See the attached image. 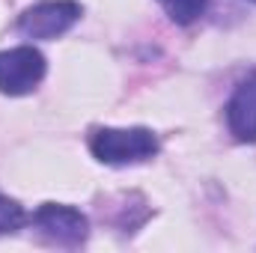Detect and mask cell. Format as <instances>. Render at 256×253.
<instances>
[{"mask_svg":"<svg viewBox=\"0 0 256 253\" xmlns=\"http://www.w3.org/2000/svg\"><path fill=\"white\" fill-rule=\"evenodd\" d=\"M90 149L102 164L122 167L158 155L161 143L149 128H98L90 140Z\"/></svg>","mask_w":256,"mask_h":253,"instance_id":"6da1fadb","label":"cell"},{"mask_svg":"<svg viewBox=\"0 0 256 253\" xmlns=\"http://www.w3.org/2000/svg\"><path fill=\"white\" fill-rule=\"evenodd\" d=\"M84 15L78 0H42L18 15V33L27 39H57L68 33Z\"/></svg>","mask_w":256,"mask_h":253,"instance_id":"7a4b0ae2","label":"cell"},{"mask_svg":"<svg viewBox=\"0 0 256 253\" xmlns=\"http://www.w3.org/2000/svg\"><path fill=\"white\" fill-rule=\"evenodd\" d=\"M45 57L33 45L0 51V92L3 96H27L45 78Z\"/></svg>","mask_w":256,"mask_h":253,"instance_id":"3957f363","label":"cell"},{"mask_svg":"<svg viewBox=\"0 0 256 253\" xmlns=\"http://www.w3.org/2000/svg\"><path fill=\"white\" fill-rule=\"evenodd\" d=\"M33 224L57 244L74 248L80 242H86L90 236V220L84 212H78L74 206L66 202H45L33 212Z\"/></svg>","mask_w":256,"mask_h":253,"instance_id":"277c9868","label":"cell"},{"mask_svg":"<svg viewBox=\"0 0 256 253\" xmlns=\"http://www.w3.org/2000/svg\"><path fill=\"white\" fill-rule=\"evenodd\" d=\"M226 126L238 143H256V72L236 86L226 102Z\"/></svg>","mask_w":256,"mask_h":253,"instance_id":"5b68a950","label":"cell"},{"mask_svg":"<svg viewBox=\"0 0 256 253\" xmlns=\"http://www.w3.org/2000/svg\"><path fill=\"white\" fill-rule=\"evenodd\" d=\"M158 3L167 9V15L176 24H191V21H196L206 12V6H208V0H158Z\"/></svg>","mask_w":256,"mask_h":253,"instance_id":"8992f818","label":"cell"},{"mask_svg":"<svg viewBox=\"0 0 256 253\" xmlns=\"http://www.w3.org/2000/svg\"><path fill=\"white\" fill-rule=\"evenodd\" d=\"M21 224H24V208L15 200H9V196L0 194V236L21 230Z\"/></svg>","mask_w":256,"mask_h":253,"instance_id":"52a82bcc","label":"cell"},{"mask_svg":"<svg viewBox=\"0 0 256 253\" xmlns=\"http://www.w3.org/2000/svg\"><path fill=\"white\" fill-rule=\"evenodd\" d=\"M254 3H256V0H254Z\"/></svg>","mask_w":256,"mask_h":253,"instance_id":"ba28073f","label":"cell"}]
</instances>
